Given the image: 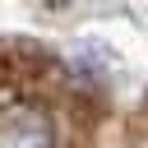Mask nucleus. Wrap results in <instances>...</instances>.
I'll return each mask as SVG.
<instances>
[{"instance_id":"f257e3e1","label":"nucleus","mask_w":148,"mask_h":148,"mask_svg":"<svg viewBox=\"0 0 148 148\" xmlns=\"http://www.w3.org/2000/svg\"><path fill=\"white\" fill-rule=\"evenodd\" d=\"M0 148H56V120L32 102L5 106L0 111Z\"/></svg>"}]
</instances>
